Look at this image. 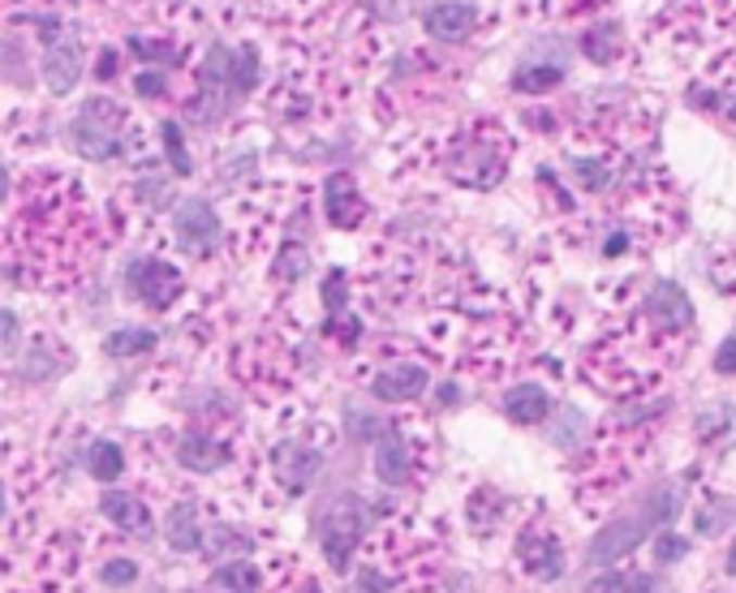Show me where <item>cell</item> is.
<instances>
[{
  "label": "cell",
  "mask_w": 736,
  "mask_h": 593,
  "mask_svg": "<svg viewBox=\"0 0 736 593\" xmlns=\"http://www.w3.org/2000/svg\"><path fill=\"white\" fill-rule=\"evenodd\" d=\"M435 546L409 520H401L370 542L358 585L363 593H427L435 581Z\"/></svg>",
  "instance_id": "6da1fadb"
},
{
  "label": "cell",
  "mask_w": 736,
  "mask_h": 593,
  "mask_svg": "<svg viewBox=\"0 0 736 593\" xmlns=\"http://www.w3.org/2000/svg\"><path fill=\"white\" fill-rule=\"evenodd\" d=\"M685 494H689V474L676 477L672 486H663V490H655L633 516H620L612 525H604L599 533H595V542H591V551H586V559L595 564V568H616L620 559H629L633 551H642L646 546V538L655 533V529H663V525H672L676 516H681V507H685Z\"/></svg>",
  "instance_id": "7a4b0ae2"
},
{
  "label": "cell",
  "mask_w": 736,
  "mask_h": 593,
  "mask_svg": "<svg viewBox=\"0 0 736 593\" xmlns=\"http://www.w3.org/2000/svg\"><path fill=\"white\" fill-rule=\"evenodd\" d=\"M138 133L125 129V117L113 108V100H87L83 113L69 125V146L91 159V164H104V159H117L134 146Z\"/></svg>",
  "instance_id": "3957f363"
},
{
  "label": "cell",
  "mask_w": 736,
  "mask_h": 593,
  "mask_svg": "<svg viewBox=\"0 0 736 593\" xmlns=\"http://www.w3.org/2000/svg\"><path fill=\"white\" fill-rule=\"evenodd\" d=\"M508 168V142L491 129L479 133H461L444 159V172L457 181V185H470V190H491Z\"/></svg>",
  "instance_id": "277c9868"
},
{
  "label": "cell",
  "mask_w": 736,
  "mask_h": 593,
  "mask_svg": "<svg viewBox=\"0 0 736 593\" xmlns=\"http://www.w3.org/2000/svg\"><path fill=\"white\" fill-rule=\"evenodd\" d=\"M315 533H319V546H323L332 572H345L363 546V533H367V503L358 494H337L319 512Z\"/></svg>",
  "instance_id": "5b68a950"
},
{
  "label": "cell",
  "mask_w": 736,
  "mask_h": 593,
  "mask_svg": "<svg viewBox=\"0 0 736 593\" xmlns=\"http://www.w3.org/2000/svg\"><path fill=\"white\" fill-rule=\"evenodd\" d=\"M422 456L435 461L431 448H418V435L409 426H388L383 439L375 443V477L388 486H414L431 469V465H422Z\"/></svg>",
  "instance_id": "8992f818"
},
{
  "label": "cell",
  "mask_w": 736,
  "mask_h": 593,
  "mask_svg": "<svg viewBox=\"0 0 736 593\" xmlns=\"http://www.w3.org/2000/svg\"><path fill=\"white\" fill-rule=\"evenodd\" d=\"M517 564H521V572H525L530 581H543V585H547V581H560L564 568H569L560 533H556L547 520L521 525V533H517Z\"/></svg>",
  "instance_id": "52a82bcc"
},
{
  "label": "cell",
  "mask_w": 736,
  "mask_h": 593,
  "mask_svg": "<svg viewBox=\"0 0 736 593\" xmlns=\"http://www.w3.org/2000/svg\"><path fill=\"white\" fill-rule=\"evenodd\" d=\"M125 293L134 301H142L147 310H168L177 297H181V271L155 254H142V258H129L125 267Z\"/></svg>",
  "instance_id": "ba28073f"
},
{
  "label": "cell",
  "mask_w": 736,
  "mask_h": 593,
  "mask_svg": "<svg viewBox=\"0 0 736 593\" xmlns=\"http://www.w3.org/2000/svg\"><path fill=\"white\" fill-rule=\"evenodd\" d=\"M323 469V448L306 439H276L271 443V481L280 486L284 499L302 494Z\"/></svg>",
  "instance_id": "9c48e42d"
},
{
  "label": "cell",
  "mask_w": 736,
  "mask_h": 593,
  "mask_svg": "<svg viewBox=\"0 0 736 593\" xmlns=\"http://www.w3.org/2000/svg\"><path fill=\"white\" fill-rule=\"evenodd\" d=\"M173 233H177V245H181L190 258L216 254V245L225 237L220 216H216V207H212L207 198H186V203H177V211H173Z\"/></svg>",
  "instance_id": "30bf717a"
},
{
  "label": "cell",
  "mask_w": 736,
  "mask_h": 593,
  "mask_svg": "<svg viewBox=\"0 0 736 593\" xmlns=\"http://www.w3.org/2000/svg\"><path fill=\"white\" fill-rule=\"evenodd\" d=\"M431 387V374L422 361H388L370 374V396L383 404H409Z\"/></svg>",
  "instance_id": "8fae6325"
},
{
  "label": "cell",
  "mask_w": 736,
  "mask_h": 593,
  "mask_svg": "<svg viewBox=\"0 0 736 593\" xmlns=\"http://www.w3.org/2000/svg\"><path fill=\"white\" fill-rule=\"evenodd\" d=\"M233 461V443L225 435H216L212 426L207 430H186L177 439V465L190 469V474H216Z\"/></svg>",
  "instance_id": "7c38bea8"
},
{
  "label": "cell",
  "mask_w": 736,
  "mask_h": 593,
  "mask_svg": "<svg viewBox=\"0 0 736 593\" xmlns=\"http://www.w3.org/2000/svg\"><path fill=\"white\" fill-rule=\"evenodd\" d=\"M479 22H483V9L470 4V0H440V4H431L422 13V30L431 39H448V43L470 39L479 30Z\"/></svg>",
  "instance_id": "4fadbf2b"
},
{
  "label": "cell",
  "mask_w": 736,
  "mask_h": 593,
  "mask_svg": "<svg viewBox=\"0 0 736 593\" xmlns=\"http://www.w3.org/2000/svg\"><path fill=\"white\" fill-rule=\"evenodd\" d=\"M323 211H328V224L332 229H358L367 220V198L358 194L354 177L345 172H332L328 185H323Z\"/></svg>",
  "instance_id": "5bb4252c"
},
{
  "label": "cell",
  "mask_w": 736,
  "mask_h": 593,
  "mask_svg": "<svg viewBox=\"0 0 736 593\" xmlns=\"http://www.w3.org/2000/svg\"><path fill=\"white\" fill-rule=\"evenodd\" d=\"M39 69H43V82L52 95H69L83 78V48L74 39H56V43H48Z\"/></svg>",
  "instance_id": "9a60e30c"
},
{
  "label": "cell",
  "mask_w": 736,
  "mask_h": 593,
  "mask_svg": "<svg viewBox=\"0 0 736 593\" xmlns=\"http://www.w3.org/2000/svg\"><path fill=\"white\" fill-rule=\"evenodd\" d=\"M100 516L109 520V525H117L125 533H134V538H151V507L138 499V494H129V490H104L100 494Z\"/></svg>",
  "instance_id": "2e32d148"
},
{
  "label": "cell",
  "mask_w": 736,
  "mask_h": 593,
  "mask_svg": "<svg viewBox=\"0 0 736 593\" xmlns=\"http://www.w3.org/2000/svg\"><path fill=\"white\" fill-rule=\"evenodd\" d=\"M164 538H168V546L173 551H181V555H199L203 551V516H199V503H190V499H181V503H173L168 507V516H164Z\"/></svg>",
  "instance_id": "e0dca14e"
},
{
  "label": "cell",
  "mask_w": 736,
  "mask_h": 593,
  "mask_svg": "<svg viewBox=\"0 0 736 593\" xmlns=\"http://www.w3.org/2000/svg\"><path fill=\"white\" fill-rule=\"evenodd\" d=\"M504 413H508L517 426H538V422L551 413V396H547V387H538V383H517V387L504 396Z\"/></svg>",
  "instance_id": "ac0fdd59"
},
{
  "label": "cell",
  "mask_w": 736,
  "mask_h": 593,
  "mask_svg": "<svg viewBox=\"0 0 736 593\" xmlns=\"http://www.w3.org/2000/svg\"><path fill=\"white\" fill-rule=\"evenodd\" d=\"M694 435L702 448H715V452H728L736 443V409L733 404H711L698 413L694 422Z\"/></svg>",
  "instance_id": "d6986e66"
},
{
  "label": "cell",
  "mask_w": 736,
  "mask_h": 593,
  "mask_svg": "<svg viewBox=\"0 0 736 593\" xmlns=\"http://www.w3.org/2000/svg\"><path fill=\"white\" fill-rule=\"evenodd\" d=\"M263 577H258V568L254 564H245V559H233V564H225V568H216L212 572V581H207V593H263ZM203 593V590H194Z\"/></svg>",
  "instance_id": "ffe728a7"
},
{
  "label": "cell",
  "mask_w": 736,
  "mask_h": 593,
  "mask_svg": "<svg viewBox=\"0 0 736 593\" xmlns=\"http://www.w3.org/2000/svg\"><path fill=\"white\" fill-rule=\"evenodd\" d=\"M586 593H659V577L637 568H608L586 585Z\"/></svg>",
  "instance_id": "44dd1931"
},
{
  "label": "cell",
  "mask_w": 736,
  "mask_h": 593,
  "mask_svg": "<svg viewBox=\"0 0 736 593\" xmlns=\"http://www.w3.org/2000/svg\"><path fill=\"white\" fill-rule=\"evenodd\" d=\"M620 48H624V30L616 22H599L582 35V52L595 61V65H616L620 61Z\"/></svg>",
  "instance_id": "7402d4cb"
},
{
  "label": "cell",
  "mask_w": 736,
  "mask_h": 593,
  "mask_svg": "<svg viewBox=\"0 0 736 593\" xmlns=\"http://www.w3.org/2000/svg\"><path fill=\"white\" fill-rule=\"evenodd\" d=\"M569 168H573V181H578L586 194H604L616 177H620V168H616L612 159H599V155H573Z\"/></svg>",
  "instance_id": "603a6c76"
},
{
  "label": "cell",
  "mask_w": 736,
  "mask_h": 593,
  "mask_svg": "<svg viewBox=\"0 0 736 593\" xmlns=\"http://www.w3.org/2000/svg\"><path fill=\"white\" fill-rule=\"evenodd\" d=\"M56 340H30V353H26V361H22V378H30V383H48V378H56L74 357L69 353H48Z\"/></svg>",
  "instance_id": "cb8c5ba5"
},
{
  "label": "cell",
  "mask_w": 736,
  "mask_h": 593,
  "mask_svg": "<svg viewBox=\"0 0 736 593\" xmlns=\"http://www.w3.org/2000/svg\"><path fill=\"white\" fill-rule=\"evenodd\" d=\"M134 198H138V207H147V211H168V207H177L173 177H164V172L138 177V181H134Z\"/></svg>",
  "instance_id": "d4e9b609"
},
{
  "label": "cell",
  "mask_w": 736,
  "mask_h": 593,
  "mask_svg": "<svg viewBox=\"0 0 736 593\" xmlns=\"http://www.w3.org/2000/svg\"><path fill=\"white\" fill-rule=\"evenodd\" d=\"M271 271H276L284 284H297L302 275H310V245H306V241H297V237H289L280 249H276Z\"/></svg>",
  "instance_id": "484cf974"
},
{
  "label": "cell",
  "mask_w": 736,
  "mask_h": 593,
  "mask_svg": "<svg viewBox=\"0 0 736 593\" xmlns=\"http://www.w3.org/2000/svg\"><path fill=\"white\" fill-rule=\"evenodd\" d=\"M87 469L96 481H122L125 474V452L117 443H109V439H100V443H91L87 448Z\"/></svg>",
  "instance_id": "4316f807"
},
{
  "label": "cell",
  "mask_w": 736,
  "mask_h": 593,
  "mask_svg": "<svg viewBox=\"0 0 736 593\" xmlns=\"http://www.w3.org/2000/svg\"><path fill=\"white\" fill-rule=\"evenodd\" d=\"M560 82H564V65H525V69L512 74V87L525 91V95H543Z\"/></svg>",
  "instance_id": "83f0119b"
},
{
  "label": "cell",
  "mask_w": 736,
  "mask_h": 593,
  "mask_svg": "<svg viewBox=\"0 0 736 593\" xmlns=\"http://www.w3.org/2000/svg\"><path fill=\"white\" fill-rule=\"evenodd\" d=\"M203 546H207V555H245L254 542H250V533H242L238 525L220 520V525H212V529H207Z\"/></svg>",
  "instance_id": "f1b7e54d"
},
{
  "label": "cell",
  "mask_w": 736,
  "mask_h": 593,
  "mask_svg": "<svg viewBox=\"0 0 736 593\" xmlns=\"http://www.w3.org/2000/svg\"><path fill=\"white\" fill-rule=\"evenodd\" d=\"M155 345V332H147V327H117L109 340H104V353L109 357H138L147 353Z\"/></svg>",
  "instance_id": "f546056e"
},
{
  "label": "cell",
  "mask_w": 736,
  "mask_h": 593,
  "mask_svg": "<svg viewBox=\"0 0 736 593\" xmlns=\"http://www.w3.org/2000/svg\"><path fill=\"white\" fill-rule=\"evenodd\" d=\"M733 520H736V499H715V503H707V507L698 512L694 529H698L702 538H720Z\"/></svg>",
  "instance_id": "4dcf8cb0"
},
{
  "label": "cell",
  "mask_w": 736,
  "mask_h": 593,
  "mask_svg": "<svg viewBox=\"0 0 736 593\" xmlns=\"http://www.w3.org/2000/svg\"><path fill=\"white\" fill-rule=\"evenodd\" d=\"M129 52H134L138 61L155 65V69H164V65L177 61V43H173V39H142V35H129Z\"/></svg>",
  "instance_id": "1f68e13d"
},
{
  "label": "cell",
  "mask_w": 736,
  "mask_h": 593,
  "mask_svg": "<svg viewBox=\"0 0 736 593\" xmlns=\"http://www.w3.org/2000/svg\"><path fill=\"white\" fill-rule=\"evenodd\" d=\"M160 138H164V155H168V164H173V177H190V172H194V159H190V151H186L181 129H177L173 120H164V125H160Z\"/></svg>",
  "instance_id": "d6a6232c"
},
{
  "label": "cell",
  "mask_w": 736,
  "mask_h": 593,
  "mask_svg": "<svg viewBox=\"0 0 736 593\" xmlns=\"http://www.w3.org/2000/svg\"><path fill=\"white\" fill-rule=\"evenodd\" d=\"M551 439L564 448V452H578L586 443V417L578 409H564L560 413V426H551Z\"/></svg>",
  "instance_id": "836d02e7"
},
{
  "label": "cell",
  "mask_w": 736,
  "mask_h": 593,
  "mask_svg": "<svg viewBox=\"0 0 736 593\" xmlns=\"http://www.w3.org/2000/svg\"><path fill=\"white\" fill-rule=\"evenodd\" d=\"M168 87H173V78H168V69H138V78H134V91L142 95V100H164L168 95Z\"/></svg>",
  "instance_id": "e575fe53"
},
{
  "label": "cell",
  "mask_w": 736,
  "mask_h": 593,
  "mask_svg": "<svg viewBox=\"0 0 736 593\" xmlns=\"http://www.w3.org/2000/svg\"><path fill=\"white\" fill-rule=\"evenodd\" d=\"M345 301H350V284H345V271L337 267V271H328V280H323V310H328V319H332V314H345Z\"/></svg>",
  "instance_id": "d590c367"
},
{
  "label": "cell",
  "mask_w": 736,
  "mask_h": 593,
  "mask_svg": "<svg viewBox=\"0 0 736 593\" xmlns=\"http://www.w3.org/2000/svg\"><path fill=\"white\" fill-rule=\"evenodd\" d=\"M685 551H689V538H681V533H659L655 538V564H681Z\"/></svg>",
  "instance_id": "8d00e7d4"
},
{
  "label": "cell",
  "mask_w": 736,
  "mask_h": 593,
  "mask_svg": "<svg viewBox=\"0 0 736 593\" xmlns=\"http://www.w3.org/2000/svg\"><path fill=\"white\" fill-rule=\"evenodd\" d=\"M100 581H104V585H117V590H122V585H134V581H138V564H134V559H109V564L100 568Z\"/></svg>",
  "instance_id": "74e56055"
},
{
  "label": "cell",
  "mask_w": 736,
  "mask_h": 593,
  "mask_svg": "<svg viewBox=\"0 0 736 593\" xmlns=\"http://www.w3.org/2000/svg\"><path fill=\"white\" fill-rule=\"evenodd\" d=\"M715 288H724V293L736 297V249H728V254L715 262Z\"/></svg>",
  "instance_id": "f35d334b"
},
{
  "label": "cell",
  "mask_w": 736,
  "mask_h": 593,
  "mask_svg": "<svg viewBox=\"0 0 736 593\" xmlns=\"http://www.w3.org/2000/svg\"><path fill=\"white\" fill-rule=\"evenodd\" d=\"M715 370H720L724 378H736V336H728V340L720 345V353H715Z\"/></svg>",
  "instance_id": "ab89813d"
},
{
  "label": "cell",
  "mask_w": 736,
  "mask_h": 593,
  "mask_svg": "<svg viewBox=\"0 0 736 593\" xmlns=\"http://www.w3.org/2000/svg\"><path fill=\"white\" fill-rule=\"evenodd\" d=\"M263 593H323V585H319L315 577H297V581H293V590H289L284 581H276V585H267Z\"/></svg>",
  "instance_id": "60d3db41"
},
{
  "label": "cell",
  "mask_w": 736,
  "mask_h": 593,
  "mask_svg": "<svg viewBox=\"0 0 736 593\" xmlns=\"http://www.w3.org/2000/svg\"><path fill=\"white\" fill-rule=\"evenodd\" d=\"M4 357H17V314L4 310Z\"/></svg>",
  "instance_id": "b9f144b4"
},
{
  "label": "cell",
  "mask_w": 736,
  "mask_h": 593,
  "mask_svg": "<svg viewBox=\"0 0 736 593\" xmlns=\"http://www.w3.org/2000/svg\"><path fill=\"white\" fill-rule=\"evenodd\" d=\"M117 74V56L113 52H100V61H96V78H113Z\"/></svg>",
  "instance_id": "7bdbcfd3"
},
{
  "label": "cell",
  "mask_w": 736,
  "mask_h": 593,
  "mask_svg": "<svg viewBox=\"0 0 736 593\" xmlns=\"http://www.w3.org/2000/svg\"><path fill=\"white\" fill-rule=\"evenodd\" d=\"M724 568H728V577H736V538H733V551H728V564H724Z\"/></svg>",
  "instance_id": "ee69618b"
},
{
  "label": "cell",
  "mask_w": 736,
  "mask_h": 593,
  "mask_svg": "<svg viewBox=\"0 0 736 593\" xmlns=\"http://www.w3.org/2000/svg\"><path fill=\"white\" fill-rule=\"evenodd\" d=\"M728 117L736 120V95H728Z\"/></svg>",
  "instance_id": "f6af8a7d"
}]
</instances>
